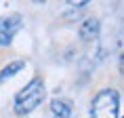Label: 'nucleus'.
Returning a JSON list of instances; mask_svg holds the SVG:
<instances>
[{"instance_id": "5", "label": "nucleus", "mask_w": 124, "mask_h": 118, "mask_svg": "<svg viewBox=\"0 0 124 118\" xmlns=\"http://www.w3.org/2000/svg\"><path fill=\"white\" fill-rule=\"evenodd\" d=\"M51 110H53V114L57 118H70L72 112H74V103L70 99H53Z\"/></svg>"}, {"instance_id": "6", "label": "nucleus", "mask_w": 124, "mask_h": 118, "mask_svg": "<svg viewBox=\"0 0 124 118\" xmlns=\"http://www.w3.org/2000/svg\"><path fill=\"white\" fill-rule=\"evenodd\" d=\"M23 66H25V61H21V59H17V61H11L2 72H0V80H7V78H11L13 74H17L19 70H23Z\"/></svg>"}, {"instance_id": "2", "label": "nucleus", "mask_w": 124, "mask_h": 118, "mask_svg": "<svg viewBox=\"0 0 124 118\" xmlns=\"http://www.w3.org/2000/svg\"><path fill=\"white\" fill-rule=\"evenodd\" d=\"M118 93L114 89H103L95 95L91 103V118H118Z\"/></svg>"}, {"instance_id": "3", "label": "nucleus", "mask_w": 124, "mask_h": 118, "mask_svg": "<svg viewBox=\"0 0 124 118\" xmlns=\"http://www.w3.org/2000/svg\"><path fill=\"white\" fill-rule=\"evenodd\" d=\"M21 27V17L19 15H4L0 17V46H8L13 42L15 34Z\"/></svg>"}, {"instance_id": "1", "label": "nucleus", "mask_w": 124, "mask_h": 118, "mask_svg": "<svg viewBox=\"0 0 124 118\" xmlns=\"http://www.w3.org/2000/svg\"><path fill=\"white\" fill-rule=\"evenodd\" d=\"M46 97V89L44 82L40 78H34L27 86H23L17 97H15V112L17 114H30L32 110H36Z\"/></svg>"}, {"instance_id": "4", "label": "nucleus", "mask_w": 124, "mask_h": 118, "mask_svg": "<svg viewBox=\"0 0 124 118\" xmlns=\"http://www.w3.org/2000/svg\"><path fill=\"white\" fill-rule=\"evenodd\" d=\"M99 32H101V25H99V19L91 17V19H86L82 25H80V38L84 40V42H93V40H97Z\"/></svg>"}, {"instance_id": "7", "label": "nucleus", "mask_w": 124, "mask_h": 118, "mask_svg": "<svg viewBox=\"0 0 124 118\" xmlns=\"http://www.w3.org/2000/svg\"><path fill=\"white\" fill-rule=\"evenodd\" d=\"M118 67H120V74L124 76V51H122V55H120V61H118Z\"/></svg>"}]
</instances>
